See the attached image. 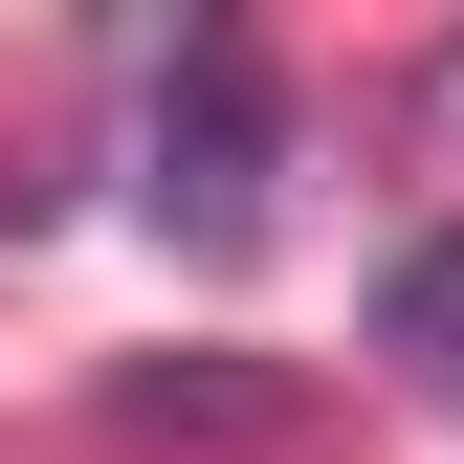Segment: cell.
Masks as SVG:
<instances>
[{"mask_svg":"<svg viewBox=\"0 0 464 464\" xmlns=\"http://www.w3.org/2000/svg\"><path fill=\"white\" fill-rule=\"evenodd\" d=\"M266 155H287V133H266V44L199 23L178 89H155V221H178L199 266H244V244H266Z\"/></svg>","mask_w":464,"mask_h":464,"instance_id":"6da1fadb","label":"cell"},{"mask_svg":"<svg viewBox=\"0 0 464 464\" xmlns=\"http://www.w3.org/2000/svg\"><path fill=\"white\" fill-rule=\"evenodd\" d=\"M111 420H133V442H266L287 376H221V354H199V376H111Z\"/></svg>","mask_w":464,"mask_h":464,"instance_id":"7a4b0ae2","label":"cell"},{"mask_svg":"<svg viewBox=\"0 0 464 464\" xmlns=\"http://www.w3.org/2000/svg\"><path fill=\"white\" fill-rule=\"evenodd\" d=\"M376 354H398V376H464V221H442V244H398V287H376Z\"/></svg>","mask_w":464,"mask_h":464,"instance_id":"3957f363","label":"cell"}]
</instances>
